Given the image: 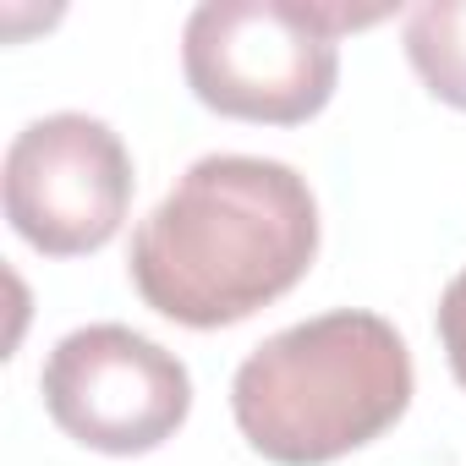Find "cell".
Instances as JSON below:
<instances>
[{"label":"cell","mask_w":466,"mask_h":466,"mask_svg":"<svg viewBox=\"0 0 466 466\" xmlns=\"http://www.w3.org/2000/svg\"><path fill=\"white\" fill-rule=\"evenodd\" d=\"M319 253V203L280 159L208 154L132 237L137 297L187 329H225L280 302Z\"/></svg>","instance_id":"6da1fadb"},{"label":"cell","mask_w":466,"mask_h":466,"mask_svg":"<svg viewBox=\"0 0 466 466\" xmlns=\"http://www.w3.org/2000/svg\"><path fill=\"white\" fill-rule=\"evenodd\" d=\"M439 340H444V357H450L455 384L466 390V269L439 297Z\"/></svg>","instance_id":"52a82bcc"},{"label":"cell","mask_w":466,"mask_h":466,"mask_svg":"<svg viewBox=\"0 0 466 466\" xmlns=\"http://www.w3.org/2000/svg\"><path fill=\"white\" fill-rule=\"evenodd\" d=\"M411 406V351L379 313H324L269 335L230 384L242 439L275 466H324Z\"/></svg>","instance_id":"7a4b0ae2"},{"label":"cell","mask_w":466,"mask_h":466,"mask_svg":"<svg viewBox=\"0 0 466 466\" xmlns=\"http://www.w3.org/2000/svg\"><path fill=\"white\" fill-rule=\"evenodd\" d=\"M39 390L56 428L99 455H148L192 411L181 357L127 324H88L56 340Z\"/></svg>","instance_id":"277c9868"},{"label":"cell","mask_w":466,"mask_h":466,"mask_svg":"<svg viewBox=\"0 0 466 466\" xmlns=\"http://www.w3.org/2000/svg\"><path fill=\"white\" fill-rule=\"evenodd\" d=\"M406 56L433 99L466 110V0H433L406 12Z\"/></svg>","instance_id":"8992f818"},{"label":"cell","mask_w":466,"mask_h":466,"mask_svg":"<svg viewBox=\"0 0 466 466\" xmlns=\"http://www.w3.org/2000/svg\"><path fill=\"white\" fill-rule=\"evenodd\" d=\"M346 23L362 17L280 6V0H208L181 34L187 88L230 121L302 127L335 94V28Z\"/></svg>","instance_id":"3957f363"},{"label":"cell","mask_w":466,"mask_h":466,"mask_svg":"<svg viewBox=\"0 0 466 466\" xmlns=\"http://www.w3.org/2000/svg\"><path fill=\"white\" fill-rule=\"evenodd\" d=\"M132 203V159L121 137L77 110L23 127L6 148V219L45 258L99 253Z\"/></svg>","instance_id":"5b68a950"}]
</instances>
